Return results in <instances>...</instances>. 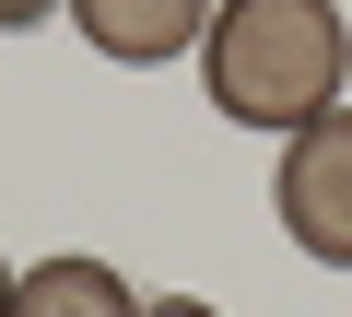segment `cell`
Returning a JSON list of instances; mask_svg holds the SVG:
<instances>
[{"label":"cell","instance_id":"6da1fadb","mask_svg":"<svg viewBox=\"0 0 352 317\" xmlns=\"http://www.w3.org/2000/svg\"><path fill=\"white\" fill-rule=\"evenodd\" d=\"M352 71V24L340 0H212V36H200V83L235 129H305L340 106Z\"/></svg>","mask_w":352,"mask_h":317},{"label":"cell","instance_id":"7a4b0ae2","mask_svg":"<svg viewBox=\"0 0 352 317\" xmlns=\"http://www.w3.org/2000/svg\"><path fill=\"white\" fill-rule=\"evenodd\" d=\"M282 235L317 270H352V106L294 129V153H282Z\"/></svg>","mask_w":352,"mask_h":317},{"label":"cell","instance_id":"3957f363","mask_svg":"<svg viewBox=\"0 0 352 317\" xmlns=\"http://www.w3.org/2000/svg\"><path fill=\"white\" fill-rule=\"evenodd\" d=\"M71 24L94 59H129V71H164L212 36V0H71Z\"/></svg>","mask_w":352,"mask_h":317},{"label":"cell","instance_id":"277c9868","mask_svg":"<svg viewBox=\"0 0 352 317\" xmlns=\"http://www.w3.org/2000/svg\"><path fill=\"white\" fill-rule=\"evenodd\" d=\"M12 317H153V305H141L106 259H71V247H59V259L12 270Z\"/></svg>","mask_w":352,"mask_h":317},{"label":"cell","instance_id":"5b68a950","mask_svg":"<svg viewBox=\"0 0 352 317\" xmlns=\"http://www.w3.org/2000/svg\"><path fill=\"white\" fill-rule=\"evenodd\" d=\"M59 12V0H0V24H47Z\"/></svg>","mask_w":352,"mask_h":317},{"label":"cell","instance_id":"8992f818","mask_svg":"<svg viewBox=\"0 0 352 317\" xmlns=\"http://www.w3.org/2000/svg\"><path fill=\"white\" fill-rule=\"evenodd\" d=\"M153 317H212V305H188V294H164V305H153Z\"/></svg>","mask_w":352,"mask_h":317},{"label":"cell","instance_id":"52a82bcc","mask_svg":"<svg viewBox=\"0 0 352 317\" xmlns=\"http://www.w3.org/2000/svg\"><path fill=\"white\" fill-rule=\"evenodd\" d=\"M0 317H12V270H0Z\"/></svg>","mask_w":352,"mask_h":317}]
</instances>
